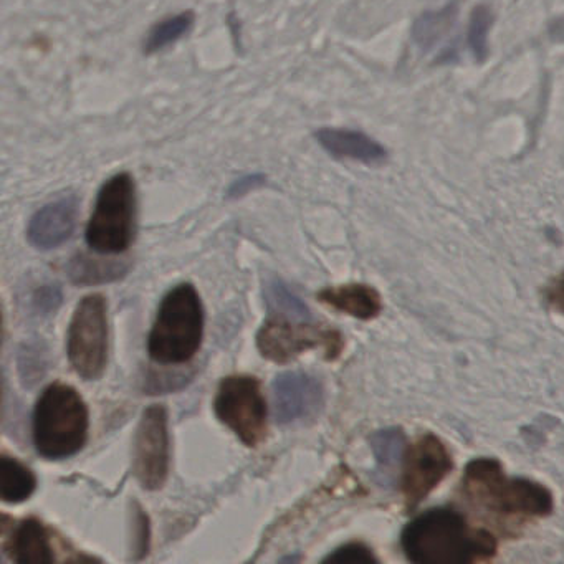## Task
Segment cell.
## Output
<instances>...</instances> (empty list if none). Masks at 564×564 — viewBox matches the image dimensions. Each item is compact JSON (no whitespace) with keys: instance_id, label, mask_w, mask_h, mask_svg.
<instances>
[{"instance_id":"603a6c76","label":"cell","mask_w":564,"mask_h":564,"mask_svg":"<svg viewBox=\"0 0 564 564\" xmlns=\"http://www.w3.org/2000/svg\"><path fill=\"white\" fill-rule=\"evenodd\" d=\"M325 563L338 564H369L378 563V558L373 555V551L368 546L361 543H348L333 551L330 556H326Z\"/></svg>"},{"instance_id":"484cf974","label":"cell","mask_w":564,"mask_h":564,"mask_svg":"<svg viewBox=\"0 0 564 564\" xmlns=\"http://www.w3.org/2000/svg\"><path fill=\"white\" fill-rule=\"evenodd\" d=\"M60 303H62V293H60L57 287H52V285L40 288L34 297L35 311L45 313V315L57 310Z\"/></svg>"},{"instance_id":"8fae6325","label":"cell","mask_w":564,"mask_h":564,"mask_svg":"<svg viewBox=\"0 0 564 564\" xmlns=\"http://www.w3.org/2000/svg\"><path fill=\"white\" fill-rule=\"evenodd\" d=\"M273 409L280 424H293L315 417L325 402L320 381L302 371H288L273 381Z\"/></svg>"},{"instance_id":"ffe728a7","label":"cell","mask_w":564,"mask_h":564,"mask_svg":"<svg viewBox=\"0 0 564 564\" xmlns=\"http://www.w3.org/2000/svg\"><path fill=\"white\" fill-rule=\"evenodd\" d=\"M35 475L25 465L10 457L0 460V495L5 503H20L34 493Z\"/></svg>"},{"instance_id":"30bf717a","label":"cell","mask_w":564,"mask_h":564,"mask_svg":"<svg viewBox=\"0 0 564 564\" xmlns=\"http://www.w3.org/2000/svg\"><path fill=\"white\" fill-rule=\"evenodd\" d=\"M133 470L146 490H158L168 478V412L163 406L148 407L139 421L134 437Z\"/></svg>"},{"instance_id":"ba28073f","label":"cell","mask_w":564,"mask_h":564,"mask_svg":"<svg viewBox=\"0 0 564 564\" xmlns=\"http://www.w3.org/2000/svg\"><path fill=\"white\" fill-rule=\"evenodd\" d=\"M257 346L263 358L275 363H288L310 349H321L326 359H336L343 351L340 333L323 326L310 325V321H293L272 318L262 326L257 335Z\"/></svg>"},{"instance_id":"4fadbf2b","label":"cell","mask_w":564,"mask_h":564,"mask_svg":"<svg viewBox=\"0 0 564 564\" xmlns=\"http://www.w3.org/2000/svg\"><path fill=\"white\" fill-rule=\"evenodd\" d=\"M316 143L331 158L354 161L366 166H379L388 161V149L364 131L351 128H320L315 131Z\"/></svg>"},{"instance_id":"44dd1931","label":"cell","mask_w":564,"mask_h":564,"mask_svg":"<svg viewBox=\"0 0 564 564\" xmlns=\"http://www.w3.org/2000/svg\"><path fill=\"white\" fill-rule=\"evenodd\" d=\"M265 302L268 311L273 316L293 321H311L308 306L282 282V280H268L265 285Z\"/></svg>"},{"instance_id":"6da1fadb","label":"cell","mask_w":564,"mask_h":564,"mask_svg":"<svg viewBox=\"0 0 564 564\" xmlns=\"http://www.w3.org/2000/svg\"><path fill=\"white\" fill-rule=\"evenodd\" d=\"M402 551L416 564H472L490 560L497 553L492 533L472 528L450 508H432L402 531Z\"/></svg>"},{"instance_id":"8992f818","label":"cell","mask_w":564,"mask_h":564,"mask_svg":"<svg viewBox=\"0 0 564 564\" xmlns=\"http://www.w3.org/2000/svg\"><path fill=\"white\" fill-rule=\"evenodd\" d=\"M108 351L106 302L88 295L78 303L68 330V359L83 379L95 381L105 371Z\"/></svg>"},{"instance_id":"d6986e66","label":"cell","mask_w":564,"mask_h":564,"mask_svg":"<svg viewBox=\"0 0 564 564\" xmlns=\"http://www.w3.org/2000/svg\"><path fill=\"white\" fill-rule=\"evenodd\" d=\"M194 24H196V14L192 10H182L158 20L156 24L149 27L148 34L144 37L141 47L144 55H156L173 47L194 29Z\"/></svg>"},{"instance_id":"7a4b0ae2","label":"cell","mask_w":564,"mask_h":564,"mask_svg":"<svg viewBox=\"0 0 564 564\" xmlns=\"http://www.w3.org/2000/svg\"><path fill=\"white\" fill-rule=\"evenodd\" d=\"M464 492L478 505L512 517H548L555 502L550 490L528 478H508L490 457L475 459L464 472Z\"/></svg>"},{"instance_id":"7c38bea8","label":"cell","mask_w":564,"mask_h":564,"mask_svg":"<svg viewBox=\"0 0 564 564\" xmlns=\"http://www.w3.org/2000/svg\"><path fill=\"white\" fill-rule=\"evenodd\" d=\"M80 201L77 196H63L48 202L35 212L29 222L27 237L35 249L52 250L65 244L77 227Z\"/></svg>"},{"instance_id":"7402d4cb","label":"cell","mask_w":564,"mask_h":564,"mask_svg":"<svg viewBox=\"0 0 564 564\" xmlns=\"http://www.w3.org/2000/svg\"><path fill=\"white\" fill-rule=\"evenodd\" d=\"M495 14L488 5H477L470 14L469 29H467V47L474 55L475 62H487L490 47H488V37L495 24Z\"/></svg>"},{"instance_id":"9c48e42d","label":"cell","mask_w":564,"mask_h":564,"mask_svg":"<svg viewBox=\"0 0 564 564\" xmlns=\"http://www.w3.org/2000/svg\"><path fill=\"white\" fill-rule=\"evenodd\" d=\"M452 469L454 459L444 442L434 434L422 435L404 460L401 485L407 510L419 507Z\"/></svg>"},{"instance_id":"d4e9b609","label":"cell","mask_w":564,"mask_h":564,"mask_svg":"<svg viewBox=\"0 0 564 564\" xmlns=\"http://www.w3.org/2000/svg\"><path fill=\"white\" fill-rule=\"evenodd\" d=\"M134 536H136V541H134V551H136V556L134 560H141L148 553L149 546V525L148 517L144 515L143 510L138 507V510L134 512Z\"/></svg>"},{"instance_id":"2e32d148","label":"cell","mask_w":564,"mask_h":564,"mask_svg":"<svg viewBox=\"0 0 564 564\" xmlns=\"http://www.w3.org/2000/svg\"><path fill=\"white\" fill-rule=\"evenodd\" d=\"M10 558L22 564H48L53 561L52 546L40 521L30 518L15 528L10 540Z\"/></svg>"},{"instance_id":"cb8c5ba5","label":"cell","mask_w":564,"mask_h":564,"mask_svg":"<svg viewBox=\"0 0 564 564\" xmlns=\"http://www.w3.org/2000/svg\"><path fill=\"white\" fill-rule=\"evenodd\" d=\"M267 184V176L262 173L244 174V176L237 177L229 189H227V197L229 199H240V197L247 196L252 191H257L260 187Z\"/></svg>"},{"instance_id":"52a82bcc","label":"cell","mask_w":564,"mask_h":564,"mask_svg":"<svg viewBox=\"0 0 564 564\" xmlns=\"http://www.w3.org/2000/svg\"><path fill=\"white\" fill-rule=\"evenodd\" d=\"M217 417L245 445L257 447L267 432V404L260 383L250 376H230L219 386Z\"/></svg>"},{"instance_id":"277c9868","label":"cell","mask_w":564,"mask_h":564,"mask_svg":"<svg viewBox=\"0 0 564 564\" xmlns=\"http://www.w3.org/2000/svg\"><path fill=\"white\" fill-rule=\"evenodd\" d=\"M204 313L196 288L184 283L163 298L153 330L149 356L161 364H182L201 348Z\"/></svg>"},{"instance_id":"ac0fdd59","label":"cell","mask_w":564,"mask_h":564,"mask_svg":"<svg viewBox=\"0 0 564 564\" xmlns=\"http://www.w3.org/2000/svg\"><path fill=\"white\" fill-rule=\"evenodd\" d=\"M125 260L100 259L88 254H78L67 265L68 277L75 285H100L115 282L128 272Z\"/></svg>"},{"instance_id":"3957f363","label":"cell","mask_w":564,"mask_h":564,"mask_svg":"<svg viewBox=\"0 0 564 564\" xmlns=\"http://www.w3.org/2000/svg\"><path fill=\"white\" fill-rule=\"evenodd\" d=\"M87 437L88 409L82 396L67 384L48 386L35 406L37 452L45 459H67L82 450Z\"/></svg>"},{"instance_id":"83f0119b","label":"cell","mask_w":564,"mask_h":564,"mask_svg":"<svg viewBox=\"0 0 564 564\" xmlns=\"http://www.w3.org/2000/svg\"><path fill=\"white\" fill-rule=\"evenodd\" d=\"M548 34H550L551 39L556 40V42H564V17H560V19L551 22Z\"/></svg>"},{"instance_id":"e0dca14e","label":"cell","mask_w":564,"mask_h":564,"mask_svg":"<svg viewBox=\"0 0 564 564\" xmlns=\"http://www.w3.org/2000/svg\"><path fill=\"white\" fill-rule=\"evenodd\" d=\"M459 19V5L455 2L442 9L429 10L417 17L412 25V40L422 52H431L437 45L449 39Z\"/></svg>"},{"instance_id":"4316f807","label":"cell","mask_w":564,"mask_h":564,"mask_svg":"<svg viewBox=\"0 0 564 564\" xmlns=\"http://www.w3.org/2000/svg\"><path fill=\"white\" fill-rule=\"evenodd\" d=\"M545 300L550 308L564 315V273L553 278L545 288Z\"/></svg>"},{"instance_id":"5b68a950","label":"cell","mask_w":564,"mask_h":564,"mask_svg":"<svg viewBox=\"0 0 564 564\" xmlns=\"http://www.w3.org/2000/svg\"><path fill=\"white\" fill-rule=\"evenodd\" d=\"M136 186L130 173L111 176L100 187L87 225V242L98 254H121L133 240Z\"/></svg>"},{"instance_id":"5bb4252c","label":"cell","mask_w":564,"mask_h":564,"mask_svg":"<svg viewBox=\"0 0 564 564\" xmlns=\"http://www.w3.org/2000/svg\"><path fill=\"white\" fill-rule=\"evenodd\" d=\"M321 302L333 306L335 310L354 316L358 320H373L383 310V302L373 287L351 283L321 290L318 295Z\"/></svg>"},{"instance_id":"9a60e30c","label":"cell","mask_w":564,"mask_h":564,"mask_svg":"<svg viewBox=\"0 0 564 564\" xmlns=\"http://www.w3.org/2000/svg\"><path fill=\"white\" fill-rule=\"evenodd\" d=\"M371 449L376 459V482L384 488L396 485L397 474L404 462L406 437L399 427H389L371 435Z\"/></svg>"}]
</instances>
